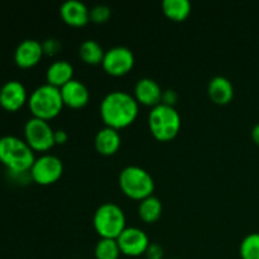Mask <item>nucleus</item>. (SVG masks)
<instances>
[{
	"label": "nucleus",
	"mask_w": 259,
	"mask_h": 259,
	"mask_svg": "<svg viewBox=\"0 0 259 259\" xmlns=\"http://www.w3.org/2000/svg\"><path fill=\"white\" fill-rule=\"evenodd\" d=\"M100 116L106 126L121 129L136 120L139 103L133 95L123 90H114L106 94L100 103Z\"/></svg>",
	"instance_id": "1"
},
{
	"label": "nucleus",
	"mask_w": 259,
	"mask_h": 259,
	"mask_svg": "<svg viewBox=\"0 0 259 259\" xmlns=\"http://www.w3.org/2000/svg\"><path fill=\"white\" fill-rule=\"evenodd\" d=\"M34 161V151L24 139L15 136L0 137V163L10 174L29 172Z\"/></svg>",
	"instance_id": "2"
},
{
	"label": "nucleus",
	"mask_w": 259,
	"mask_h": 259,
	"mask_svg": "<svg viewBox=\"0 0 259 259\" xmlns=\"http://www.w3.org/2000/svg\"><path fill=\"white\" fill-rule=\"evenodd\" d=\"M63 105L65 104L60 88L47 82L35 88L28 99V106L32 115L47 121L57 116L62 110Z\"/></svg>",
	"instance_id": "3"
},
{
	"label": "nucleus",
	"mask_w": 259,
	"mask_h": 259,
	"mask_svg": "<svg viewBox=\"0 0 259 259\" xmlns=\"http://www.w3.org/2000/svg\"><path fill=\"white\" fill-rule=\"evenodd\" d=\"M151 133L158 141H171L181 129V116L175 106L158 104L151 109L148 115Z\"/></svg>",
	"instance_id": "4"
},
{
	"label": "nucleus",
	"mask_w": 259,
	"mask_h": 259,
	"mask_svg": "<svg viewBox=\"0 0 259 259\" xmlns=\"http://www.w3.org/2000/svg\"><path fill=\"white\" fill-rule=\"evenodd\" d=\"M119 186L126 196L141 201L153 195L154 180L147 169L131 164L120 171Z\"/></svg>",
	"instance_id": "5"
},
{
	"label": "nucleus",
	"mask_w": 259,
	"mask_h": 259,
	"mask_svg": "<svg viewBox=\"0 0 259 259\" xmlns=\"http://www.w3.org/2000/svg\"><path fill=\"white\" fill-rule=\"evenodd\" d=\"M94 228L101 238L116 239L125 229V214L115 202H104L94 212Z\"/></svg>",
	"instance_id": "6"
},
{
	"label": "nucleus",
	"mask_w": 259,
	"mask_h": 259,
	"mask_svg": "<svg viewBox=\"0 0 259 259\" xmlns=\"http://www.w3.org/2000/svg\"><path fill=\"white\" fill-rule=\"evenodd\" d=\"M24 141L34 152H46L56 144L55 129L47 120L32 116L24 124Z\"/></svg>",
	"instance_id": "7"
},
{
	"label": "nucleus",
	"mask_w": 259,
	"mask_h": 259,
	"mask_svg": "<svg viewBox=\"0 0 259 259\" xmlns=\"http://www.w3.org/2000/svg\"><path fill=\"white\" fill-rule=\"evenodd\" d=\"M63 174V162L55 154L45 153L37 157L30 167L29 175L32 181L38 185H51L60 180Z\"/></svg>",
	"instance_id": "8"
},
{
	"label": "nucleus",
	"mask_w": 259,
	"mask_h": 259,
	"mask_svg": "<svg viewBox=\"0 0 259 259\" xmlns=\"http://www.w3.org/2000/svg\"><path fill=\"white\" fill-rule=\"evenodd\" d=\"M134 62L136 58L131 48L125 46H114L105 51L101 66L109 75L123 76L133 68Z\"/></svg>",
	"instance_id": "9"
},
{
	"label": "nucleus",
	"mask_w": 259,
	"mask_h": 259,
	"mask_svg": "<svg viewBox=\"0 0 259 259\" xmlns=\"http://www.w3.org/2000/svg\"><path fill=\"white\" fill-rule=\"evenodd\" d=\"M121 254L129 257H139L144 254L149 245V238L143 229L137 227H126L116 238Z\"/></svg>",
	"instance_id": "10"
},
{
	"label": "nucleus",
	"mask_w": 259,
	"mask_h": 259,
	"mask_svg": "<svg viewBox=\"0 0 259 259\" xmlns=\"http://www.w3.org/2000/svg\"><path fill=\"white\" fill-rule=\"evenodd\" d=\"M28 93L24 83L9 80L0 88V106L7 111H17L28 103Z\"/></svg>",
	"instance_id": "11"
},
{
	"label": "nucleus",
	"mask_w": 259,
	"mask_h": 259,
	"mask_svg": "<svg viewBox=\"0 0 259 259\" xmlns=\"http://www.w3.org/2000/svg\"><path fill=\"white\" fill-rule=\"evenodd\" d=\"M43 53L42 42L27 38L17 46L14 51V62L20 68H30L40 61Z\"/></svg>",
	"instance_id": "12"
},
{
	"label": "nucleus",
	"mask_w": 259,
	"mask_h": 259,
	"mask_svg": "<svg viewBox=\"0 0 259 259\" xmlns=\"http://www.w3.org/2000/svg\"><path fill=\"white\" fill-rule=\"evenodd\" d=\"M162 90L158 81L152 77H142L139 78L134 86V98L137 99L139 104L154 108L158 104L162 103Z\"/></svg>",
	"instance_id": "13"
},
{
	"label": "nucleus",
	"mask_w": 259,
	"mask_h": 259,
	"mask_svg": "<svg viewBox=\"0 0 259 259\" xmlns=\"http://www.w3.org/2000/svg\"><path fill=\"white\" fill-rule=\"evenodd\" d=\"M63 104L70 108H83L90 100V91L82 81L72 78L67 83L60 88Z\"/></svg>",
	"instance_id": "14"
},
{
	"label": "nucleus",
	"mask_w": 259,
	"mask_h": 259,
	"mask_svg": "<svg viewBox=\"0 0 259 259\" xmlns=\"http://www.w3.org/2000/svg\"><path fill=\"white\" fill-rule=\"evenodd\" d=\"M60 14L67 24L82 27L90 20V9L80 0H66L61 4Z\"/></svg>",
	"instance_id": "15"
},
{
	"label": "nucleus",
	"mask_w": 259,
	"mask_h": 259,
	"mask_svg": "<svg viewBox=\"0 0 259 259\" xmlns=\"http://www.w3.org/2000/svg\"><path fill=\"white\" fill-rule=\"evenodd\" d=\"M94 144H95L96 151L100 154L111 156L120 148V133H119L118 129H114L111 126H103V128L96 132Z\"/></svg>",
	"instance_id": "16"
},
{
	"label": "nucleus",
	"mask_w": 259,
	"mask_h": 259,
	"mask_svg": "<svg viewBox=\"0 0 259 259\" xmlns=\"http://www.w3.org/2000/svg\"><path fill=\"white\" fill-rule=\"evenodd\" d=\"M207 94L214 103L225 105L230 103L234 96V86L228 77L218 75L207 83Z\"/></svg>",
	"instance_id": "17"
},
{
	"label": "nucleus",
	"mask_w": 259,
	"mask_h": 259,
	"mask_svg": "<svg viewBox=\"0 0 259 259\" xmlns=\"http://www.w3.org/2000/svg\"><path fill=\"white\" fill-rule=\"evenodd\" d=\"M73 78V66L66 60H56L48 66L46 71V80L47 83L62 88L65 83Z\"/></svg>",
	"instance_id": "18"
},
{
	"label": "nucleus",
	"mask_w": 259,
	"mask_h": 259,
	"mask_svg": "<svg viewBox=\"0 0 259 259\" xmlns=\"http://www.w3.org/2000/svg\"><path fill=\"white\" fill-rule=\"evenodd\" d=\"M162 210H163V206H162L161 200L154 195H151L139 201L138 215L144 223H149V224L156 223L161 218Z\"/></svg>",
	"instance_id": "19"
},
{
	"label": "nucleus",
	"mask_w": 259,
	"mask_h": 259,
	"mask_svg": "<svg viewBox=\"0 0 259 259\" xmlns=\"http://www.w3.org/2000/svg\"><path fill=\"white\" fill-rule=\"evenodd\" d=\"M78 55L83 62L89 65H99L103 62L105 51L95 39H85L78 47Z\"/></svg>",
	"instance_id": "20"
},
{
	"label": "nucleus",
	"mask_w": 259,
	"mask_h": 259,
	"mask_svg": "<svg viewBox=\"0 0 259 259\" xmlns=\"http://www.w3.org/2000/svg\"><path fill=\"white\" fill-rule=\"evenodd\" d=\"M162 9L169 19L181 22L191 13V3L189 0H163Z\"/></svg>",
	"instance_id": "21"
},
{
	"label": "nucleus",
	"mask_w": 259,
	"mask_h": 259,
	"mask_svg": "<svg viewBox=\"0 0 259 259\" xmlns=\"http://www.w3.org/2000/svg\"><path fill=\"white\" fill-rule=\"evenodd\" d=\"M94 254H95L96 259H119L121 252L116 239L100 238L95 245Z\"/></svg>",
	"instance_id": "22"
},
{
	"label": "nucleus",
	"mask_w": 259,
	"mask_h": 259,
	"mask_svg": "<svg viewBox=\"0 0 259 259\" xmlns=\"http://www.w3.org/2000/svg\"><path fill=\"white\" fill-rule=\"evenodd\" d=\"M239 254L242 259H259V233H249L243 238Z\"/></svg>",
	"instance_id": "23"
},
{
	"label": "nucleus",
	"mask_w": 259,
	"mask_h": 259,
	"mask_svg": "<svg viewBox=\"0 0 259 259\" xmlns=\"http://www.w3.org/2000/svg\"><path fill=\"white\" fill-rule=\"evenodd\" d=\"M111 15L110 7L105 4H96L90 9V20L94 23L108 22Z\"/></svg>",
	"instance_id": "24"
},
{
	"label": "nucleus",
	"mask_w": 259,
	"mask_h": 259,
	"mask_svg": "<svg viewBox=\"0 0 259 259\" xmlns=\"http://www.w3.org/2000/svg\"><path fill=\"white\" fill-rule=\"evenodd\" d=\"M42 47H43V53H45V55L55 56L60 52L62 45H61V42L57 39V38H47V39H45L42 42Z\"/></svg>",
	"instance_id": "25"
},
{
	"label": "nucleus",
	"mask_w": 259,
	"mask_h": 259,
	"mask_svg": "<svg viewBox=\"0 0 259 259\" xmlns=\"http://www.w3.org/2000/svg\"><path fill=\"white\" fill-rule=\"evenodd\" d=\"M144 254H146V259H163V247L158 243H149Z\"/></svg>",
	"instance_id": "26"
},
{
	"label": "nucleus",
	"mask_w": 259,
	"mask_h": 259,
	"mask_svg": "<svg viewBox=\"0 0 259 259\" xmlns=\"http://www.w3.org/2000/svg\"><path fill=\"white\" fill-rule=\"evenodd\" d=\"M177 101V94L175 90H163V95H162V104H166V105L175 106Z\"/></svg>",
	"instance_id": "27"
},
{
	"label": "nucleus",
	"mask_w": 259,
	"mask_h": 259,
	"mask_svg": "<svg viewBox=\"0 0 259 259\" xmlns=\"http://www.w3.org/2000/svg\"><path fill=\"white\" fill-rule=\"evenodd\" d=\"M68 139V134L65 129H57L55 131V142L56 144H65Z\"/></svg>",
	"instance_id": "28"
},
{
	"label": "nucleus",
	"mask_w": 259,
	"mask_h": 259,
	"mask_svg": "<svg viewBox=\"0 0 259 259\" xmlns=\"http://www.w3.org/2000/svg\"><path fill=\"white\" fill-rule=\"evenodd\" d=\"M252 138L253 141H254L259 146V123L255 124V125L252 128Z\"/></svg>",
	"instance_id": "29"
},
{
	"label": "nucleus",
	"mask_w": 259,
	"mask_h": 259,
	"mask_svg": "<svg viewBox=\"0 0 259 259\" xmlns=\"http://www.w3.org/2000/svg\"><path fill=\"white\" fill-rule=\"evenodd\" d=\"M171 259H179V258H171Z\"/></svg>",
	"instance_id": "30"
}]
</instances>
